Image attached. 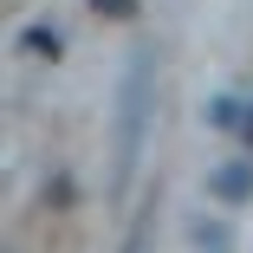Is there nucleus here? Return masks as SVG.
<instances>
[{
    "instance_id": "nucleus-3",
    "label": "nucleus",
    "mask_w": 253,
    "mask_h": 253,
    "mask_svg": "<svg viewBox=\"0 0 253 253\" xmlns=\"http://www.w3.org/2000/svg\"><path fill=\"white\" fill-rule=\"evenodd\" d=\"M20 45H26L33 59H59V45H65V39H59L52 26H26V33H20Z\"/></svg>"
},
{
    "instance_id": "nucleus-4",
    "label": "nucleus",
    "mask_w": 253,
    "mask_h": 253,
    "mask_svg": "<svg viewBox=\"0 0 253 253\" xmlns=\"http://www.w3.org/2000/svg\"><path fill=\"white\" fill-rule=\"evenodd\" d=\"M195 253H234L227 227H221V221H195Z\"/></svg>"
},
{
    "instance_id": "nucleus-5",
    "label": "nucleus",
    "mask_w": 253,
    "mask_h": 253,
    "mask_svg": "<svg viewBox=\"0 0 253 253\" xmlns=\"http://www.w3.org/2000/svg\"><path fill=\"white\" fill-rule=\"evenodd\" d=\"M124 253H149V234H143V221L130 227V240H124Z\"/></svg>"
},
{
    "instance_id": "nucleus-6",
    "label": "nucleus",
    "mask_w": 253,
    "mask_h": 253,
    "mask_svg": "<svg viewBox=\"0 0 253 253\" xmlns=\"http://www.w3.org/2000/svg\"><path fill=\"white\" fill-rule=\"evenodd\" d=\"M97 7H111V13H130V0H97Z\"/></svg>"
},
{
    "instance_id": "nucleus-1",
    "label": "nucleus",
    "mask_w": 253,
    "mask_h": 253,
    "mask_svg": "<svg viewBox=\"0 0 253 253\" xmlns=\"http://www.w3.org/2000/svg\"><path fill=\"white\" fill-rule=\"evenodd\" d=\"M156 52H136L130 59V78H124V97H117V188H130L136 163H143V130H149V104H156Z\"/></svg>"
},
{
    "instance_id": "nucleus-7",
    "label": "nucleus",
    "mask_w": 253,
    "mask_h": 253,
    "mask_svg": "<svg viewBox=\"0 0 253 253\" xmlns=\"http://www.w3.org/2000/svg\"><path fill=\"white\" fill-rule=\"evenodd\" d=\"M240 136H247V143H253V104H247V124H240Z\"/></svg>"
},
{
    "instance_id": "nucleus-2",
    "label": "nucleus",
    "mask_w": 253,
    "mask_h": 253,
    "mask_svg": "<svg viewBox=\"0 0 253 253\" xmlns=\"http://www.w3.org/2000/svg\"><path fill=\"white\" fill-rule=\"evenodd\" d=\"M208 188H214L221 201H247V195H253V163H221V169L208 175Z\"/></svg>"
}]
</instances>
